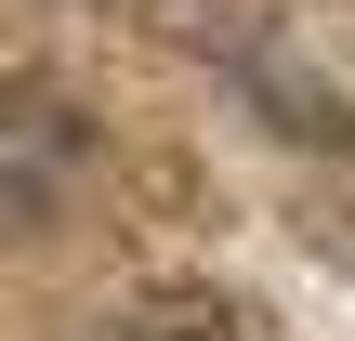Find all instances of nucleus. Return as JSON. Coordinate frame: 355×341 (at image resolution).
<instances>
[{
  "label": "nucleus",
  "mask_w": 355,
  "mask_h": 341,
  "mask_svg": "<svg viewBox=\"0 0 355 341\" xmlns=\"http://www.w3.org/2000/svg\"><path fill=\"white\" fill-rule=\"evenodd\" d=\"M79 171H92V118L26 92V79H0V237H40L79 197Z\"/></svg>",
  "instance_id": "nucleus-1"
},
{
  "label": "nucleus",
  "mask_w": 355,
  "mask_h": 341,
  "mask_svg": "<svg viewBox=\"0 0 355 341\" xmlns=\"http://www.w3.org/2000/svg\"><path fill=\"white\" fill-rule=\"evenodd\" d=\"M92 341H224V315L211 302H145V315H119V329H92Z\"/></svg>",
  "instance_id": "nucleus-2"
}]
</instances>
